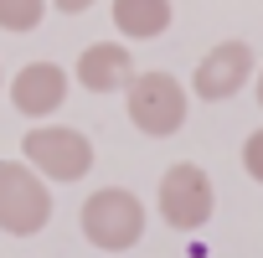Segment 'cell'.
<instances>
[{"label": "cell", "instance_id": "cell-13", "mask_svg": "<svg viewBox=\"0 0 263 258\" xmlns=\"http://www.w3.org/2000/svg\"><path fill=\"white\" fill-rule=\"evenodd\" d=\"M258 103H263V72H258Z\"/></svg>", "mask_w": 263, "mask_h": 258}, {"label": "cell", "instance_id": "cell-7", "mask_svg": "<svg viewBox=\"0 0 263 258\" xmlns=\"http://www.w3.org/2000/svg\"><path fill=\"white\" fill-rule=\"evenodd\" d=\"M62 98H67V72H62L57 62H26V67L11 78V103H16V114H26V119L57 114Z\"/></svg>", "mask_w": 263, "mask_h": 258}, {"label": "cell", "instance_id": "cell-10", "mask_svg": "<svg viewBox=\"0 0 263 258\" xmlns=\"http://www.w3.org/2000/svg\"><path fill=\"white\" fill-rule=\"evenodd\" d=\"M47 0H0V31H36Z\"/></svg>", "mask_w": 263, "mask_h": 258}, {"label": "cell", "instance_id": "cell-3", "mask_svg": "<svg viewBox=\"0 0 263 258\" xmlns=\"http://www.w3.org/2000/svg\"><path fill=\"white\" fill-rule=\"evenodd\" d=\"M21 155L36 176L47 181H83L88 165H93V145L83 129H67V124H42L21 140Z\"/></svg>", "mask_w": 263, "mask_h": 258}, {"label": "cell", "instance_id": "cell-4", "mask_svg": "<svg viewBox=\"0 0 263 258\" xmlns=\"http://www.w3.org/2000/svg\"><path fill=\"white\" fill-rule=\"evenodd\" d=\"M129 119L150 140L176 135L186 124V88L171 72H135V83H129Z\"/></svg>", "mask_w": 263, "mask_h": 258}, {"label": "cell", "instance_id": "cell-9", "mask_svg": "<svg viewBox=\"0 0 263 258\" xmlns=\"http://www.w3.org/2000/svg\"><path fill=\"white\" fill-rule=\"evenodd\" d=\"M114 26L129 42H150L171 26V0H114Z\"/></svg>", "mask_w": 263, "mask_h": 258}, {"label": "cell", "instance_id": "cell-11", "mask_svg": "<svg viewBox=\"0 0 263 258\" xmlns=\"http://www.w3.org/2000/svg\"><path fill=\"white\" fill-rule=\"evenodd\" d=\"M242 171L263 186V129H253V135L242 140Z\"/></svg>", "mask_w": 263, "mask_h": 258}, {"label": "cell", "instance_id": "cell-2", "mask_svg": "<svg viewBox=\"0 0 263 258\" xmlns=\"http://www.w3.org/2000/svg\"><path fill=\"white\" fill-rule=\"evenodd\" d=\"M52 222V196L47 181L26 160H0V232L31 237Z\"/></svg>", "mask_w": 263, "mask_h": 258}, {"label": "cell", "instance_id": "cell-12", "mask_svg": "<svg viewBox=\"0 0 263 258\" xmlns=\"http://www.w3.org/2000/svg\"><path fill=\"white\" fill-rule=\"evenodd\" d=\"M52 6H57V11H67V16H78V11H88V6H93V0H52Z\"/></svg>", "mask_w": 263, "mask_h": 258}, {"label": "cell", "instance_id": "cell-8", "mask_svg": "<svg viewBox=\"0 0 263 258\" xmlns=\"http://www.w3.org/2000/svg\"><path fill=\"white\" fill-rule=\"evenodd\" d=\"M78 83H83V88H93V93L129 88V83H135V62H129V47H119V42H93V47L78 57Z\"/></svg>", "mask_w": 263, "mask_h": 258}, {"label": "cell", "instance_id": "cell-5", "mask_svg": "<svg viewBox=\"0 0 263 258\" xmlns=\"http://www.w3.org/2000/svg\"><path fill=\"white\" fill-rule=\"evenodd\" d=\"M212 207H217V196H212V181H206L201 165L181 160V165H171L160 176V217L176 232H196L212 217Z\"/></svg>", "mask_w": 263, "mask_h": 258}, {"label": "cell", "instance_id": "cell-1", "mask_svg": "<svg viewBox=\"0 0 263 258\" xmlns=\"http://www.w3.org/2000/svg\"><path fill=\"white\" fill-rule=\"evenodd\" d=\"M83 237L103 253H124L145 237V207L135 191L124 186H103L83 201Z\"/></svg>", "mask_w": 263, "mask_h": 258}, {"label": "cell", "instance_id": "cell-6", "mask_svg": "<svg viewBox=\"0 0 263 258\" xmlns=\"http://www.w3.org/2000/svg\"><path fill=\"white\" fill-rule=\"evenodd\" d=\"M253 78V47L248 42H217L201 62H196V93L206 98V103H222V98H232L242 83Z\"/></svg>", "mask_w": 263, "mask_h": 258}]
</instances>
